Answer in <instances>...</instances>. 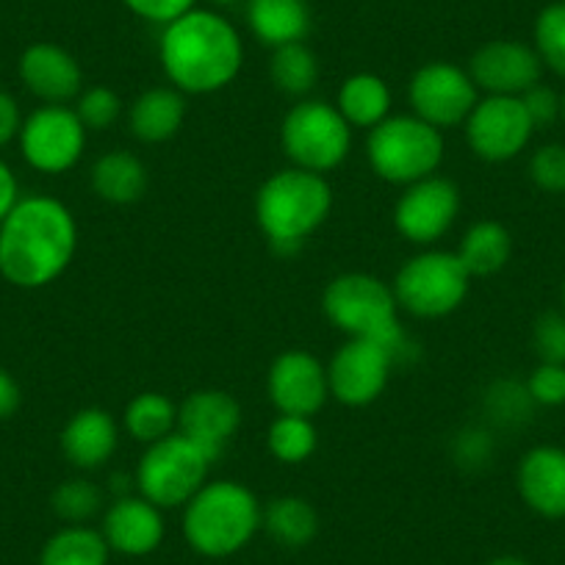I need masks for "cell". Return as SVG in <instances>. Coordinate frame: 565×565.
<instances>
[{"mask_svg":"<svg viewBox=\"0 0 565 565\" xmlns=\"http://www.w3.org/2000/svg\"><path fill=\"white\" fill-rule=\"evenodd\" d=\"M242 427V405L222 388L192 391L178 405V433L192 438L214 460L222 458L227 441Z\"/></svg>","mask_w":565,"mask_h":565,"instance_id":"e0dca14e","label":"cell"},{"mask_svg":"<svg viewBox=\"0 0 565 565\" xmlns=\"http://www.w3.org/2000/svg\"><path fill=\"white\" fill-rule=\"evenodd\" d=\"M159 62L170 86L178 92L194 97L214 95L227 89L242 73L244 42L231 20L194 7L164 25Z\"/></svg>","mask_w":565,"mask_h":565,"instance_id":"7a4b0ae2","label":"cell"},{"mask_svg":"<svg viewBox=\"0 0 565 565\" xmlns=\"http://www.w3.org/2000/svg\"><path fill=\"white\" fill-rule=\"evenodd\" d=\"M264 530L277 546L302 548L317 537L319 513L302 497H277L264 508Z\"/></svg>","mask_w":565,"mask_h":565,"instance_id":"4316f807","label":"cell"},{"mask_svg":"<svg viewBox=\"0 0 565 565\" xmlns=\"http://www.w3.org/2000/svg\"><path fill=\"white\" fill-rule=\"evenodd\" d=\"M183 122H186V95L175 86H153L130 103V134L145 145L170 141L183 128Z\"/></svg>","mask_w":565,"mask_h":565,"instance_id":"7402d4cb","label":"cell"},{"mask_svg":"<svg viewBox=\"0 0 565 565\" xmlns=\"http://www.w3.org/2000/svg\"><path fill=\"white\" fill-rule=\"evenodd\" d=\"M521 103H524L526 114H530L535 130L548 128L559 119V95L546 84H535L532 89H526L521 95Z\"/></svg>","mask_w":565,"mask_h":565,"instance_id":"60d3db41","label":"cell"},{"mask_svg":"<svg viewBox=\"0 0 565 565\" xmlns=\"http://www.w3.org/2000/svg\"><path fill=\"white\" fill-rule=\"evenodd\" d=\"M122 427L136 444L150 447V444L178 433V405L159 391L136 394L125 407Z\"/></svg>","mask_w":565,"mask_h":565,"instance_id":"f1b7e54d","label":"cell"},{"mask_svg":"<svg viewBox=\"0 0 565 565\" xmlns=\"http://www.w3.org/2000/svg\"><path fill=\"white\" fill-rule=\"evenodd\" d=\"M333 211V186L317 172L286 167L255 192V222L277 255H295Z\"/></svg>","mask_w":565,"mask_h":565,"instance_id":"277c9868","label":"cell"},{"mask_svg":"<svg viewBox=\"0 0 565 565\" xmlns=\"http://www.w3.org/2000/svg\"><path fill=\"white\" fill-rule=\"evenodd\" d=\"M396 363L372 339H347L328 363L330 396L347 407H366L383 396Z\"/></svg>","mask_w":565,"mask_h":565,"instance_id":"5bb4252c","label":"cell"},{"mask_svg":"<svg viewBox=\"0 0 565 565\" xmlns=\"http://www.w3.org/2000/svg\"><path fill=\"white\" fill-rule=\"evenodd\" d=\"M322 311L347 339H372L391 352L394 363L416 358L418 347L399 322V302L388 282L369 271H344L328 282Z\"/></svg>","mask_w":565,"mask_h":565,"instance_id":"3957f363","label":"cell"},{"mask_svg":"<svg viewBox=\"0 0 565 565\" xmlns=\"http://www.w3.org/2000/svg\"><path fill=\"white\" fill-rule=\"evenodd\" d=\"M269 78L277 92L289 97H308L319 84V58L306 42L282 45L271 51Z\"/></svg>","mask_w":565,"mask_h":565,"instance_id":"f546056e","label":"cell"},{"mask_svg":"<svg viewBox=\"0 0 565 565\" xmlns=\"http://www.w3.org/2000/svg\"><path fill=\"white\" fill-rule=\"evenodd\" d=\"M111 548L100 530L89 524H67L47 537L40 565H108Z\"/></svg>","mask_w":565,"mask_h":565,"instance_id":"83f0119b","label":"cell"},{"mask_svg":"<svg viewBox=\"0 0 565 565\" xmlns=\"http://www.w3.org/2000/svg\"><path fill=\"white\" fill-rule=\"evenodd\" d=\"M75 114L86 130H108L122 117V100L108 86H89L75 97Z\"/></svg>","mask_w":565,"mask_h":565,"instance_id":"e575fe53","label":"cell"},{"mask_svg":"<svg viewBox=\"0 0 565 565\" xmlns=\"http://www.w3.org/2000/svg\"><path fill=\"white\" fill-rule=\"evenodd\" d=\"M535 51L543 67L565 78V0H557L537 14Z\"/></svg>","mask_w":565,"mask_h":565,"instance_id":"836d02e7","label":"cell"},{"mask_svg":"<svg viewBox=\"0 0 565 565\" xmlns=\"http://www.w3.org/2000/svg\"><path fill=\"white\" fill-rule=\"evenodd\" d=\"M532 347L541 363H557L565 366V313L546 311L537 317L532 328Z\"/></svg>","mask_w":565,"mask_h":565,"instance_id":"8d00e7d4","label":"cell"},{"mask_svg":"<svg viewBox=\"0 0 565 565\" xmlns=\"http://www.w3.org/2000/svg\"><path fill=\"white\" fill-rule=\"evenodd\" d=\"M526 391L532 402L543 407H557L565 402V366L557 363H537L535 372L526 377Z\"/></svg>","mask_w":565,"mask_h":565,"instance_id":"f35d334b","label":"cell"},{"mask_svg":"<svg viewBox=\"0 0 565 565\" xmlns=\"http://www.w3.org/2000/svg\"><path fill=\"white\" fill-rule=\"evenodd\" d=\"M559 119H563V122H565V92H563V95H559Z\"/></svg>","mask_w":565,"mask_h":565,"instance_id":"bcb514c9","label":"cell"},{"mask_svg":"<svg viewBox=\"0 0 565 565\" xmlns=\"http://www.w3.org/2000/svg\"><path fill=\"white\" fill-rule=\"evenodd\" d=\"M463 130L477 159L504 164L524 153L535 134V125L521 97L482 95L463 122Z\"/></svg>","mask_w":565,"mask_h":565,"instance_id":"7c38bea8","label":"cell"},{"mask_svg":"<svg viewBox=\"0 0 565 565\" xmlns=\"http://www.w3.org/2000/svg\"><path fill=\"white\" fill-rule=\"evenodd\" d=\"M150 186V172L139 156L128 150L103 153L92 167V189L111 205H134L145 198Z\"/></svg>","mask_w":565,"mask_h":565,"instance_id":"cb8c5ba5","label":"cell"},{"mask_svg":"<svg viewBox=\"0 0 565 565\" xmlns=\"http://www.w3.org/2000/svg\"><path fill=\"white\" fill-rule=\"evenodd\" d=\"M89 130L73 106H40L23 119L20 153L31 170L42 175H64L84 159Z\"/></svg>","mask_w":565,"mask_h":565,"instance_id":"30bf717a","label":"cell"},{"mask_svg":"<svg viewBox=\"0 0 565 565\" xmlns=\"http://www.w3.org/2000/svg\"><path fill=\"white\" fill-rule=\"evenodd\" d=\"M488 565H532L524 557H515V554H502V557H493Z\"/></svg>","mask_w":565,"mask_h":565,"instance_id":"f6af8a7d","label":"cell"},{"mask_svg":"<svg viewBox=\"0 0 565 565\" xmlns=\"http://www.w3.org/2000/svg\"><path fill=\"white\" fill-rule=\"evenodd\" d=\"M260 526L264 508L238 480H209L183 504V537L203 557H233L249 546Z\"/></svg>","mask_w":565,"mask_h":565,"instance_id":"5b68a950","label":"cell"},{"mask_svg":"<svg viewBox=\"0 0 565 565\" xmlns=\"http://www.w3.org/2000/svg\"><path fill=\"white\" fill-rule=\"evenodd\" d=\"M23 405V391H20V383L12 377V372L0 366V422L12 418L14 413Z\"/></svg>","mask_w":565,"mask_h":565,"instance_id":"7bdbcfd3","label":"cell"},{"mask_svg":"<svg viewBox=\"0 0 565 565\" xmlns=\"http://www.w3.org/2000/svg\"><path fill=\"white\" fill-rule=\"evenodd\" d=\"M471 277H491L508 266L513 255V236L497 220H480L463 233L460 247L455 249Z\"/></svg>","mask_w":565,"mask_h":565,"instance_id":"484cf974","label":"cell"},{"mask_svg":"<svg viewBox=\"0 0 565 565\" xmlns=\"http://www.w3.org/2000/svg\"><path fill=\"white\" fill-rule=\"evenodd\" d=\"M122 3L136 14V18L148 20V23H156L164 29L172 20L192 12L198 0H122Z\"/></svg>","mask_w":565,"mask_h":565,"instance_id":"ab89813d","label":"cell"},{"mask_svg":"<svg viewBox=\"0 0 565 565\" xmlns=\"http://www.w3.org/2000/svg\"><path fill=\"white\" fill-rule=\"evenodd\" d=\"M282 153L291 167L328 175L339 170L352 150V128L335 103L302 97L286 111L280 122Z\"/></svg>","mask_w":565,"mask_h":565,"instance_id":"9c48e42d","label":"cell"},{"mask_svg":"<svg viewBox=\"0 0 565 565\" xmlns=\"http://www.w3.org/2000/svg\"><path fill=\"white\" fill-rule=\"evenodd\" d=\"M269 402L282 416H317L330 399L328 366L308 350H286L266 374Z\"/></svg>","mask_w":565,"mask_h":565,"instance_id":"9a60e30c","label":"cell"},{"mask_svg":"<svg viewBox=\"0 0 565 565\" xmlns=\"http://www.w3.org/2000/svg\"><path fill=\"white\" fill-rule=\"evenodd\" d=\"M530 178L541 192L565 194V145H541L530 159Z\"/></svg>","mask_w":565,"mask_h":565,"instance_id":"d590c367","label":"cell"},{"mask_svg":"<svg viewBox=\"0 0 565 565\" xmlns=\"http://www.w3.org/2000/svg\"><path fill=\"white\" fill-rule=\"evenodd\" d=\"M103 502H106V491L97 482L84 480V477L64 480L51 497L53 513L64 524H89L103 510Z\"/></svg>","mask_w":565,"mask_h":565,"instance_id":"1f68e13d","label":"cell"},{"mask_svg":"<svg viewBox=\"0 0 565 565\" xmlns=\"http://www.w3.org/2000/svg\"><path fill=\"white\" fill-rule=\"evenodd\" d=\"M18 200H20L18 175H14L12 167H9L7 161L0 159V222L7 220V214L18 205Z\"/></svg>","mask_w":565,"mask_h":565,"instance_id":"ee69618b","label":"cell"},{"mask_svg":"<svg viewBox=\"0 0 565 565\" xmlns=\"http://www.w3.org/2000/svg\"><path fill=\"white\" fill-rule=\"evenodd\" d=\"M20 81L42 106H67L84 92L78 58L53 42H34L20 56Z\"/></svg>","mask_w":565,"mask_h":565,"instance_id":"d6986e66","label":"cell"},{"mask_svg":"<svg viewBox=\"0 0 565 565\" xmlns=\"http://www.w3.org/2000/svg\"><path fill=\"white\" fill-rule=\"evenodd\" d=\"M62 452L75 469L97 471L114 458L119 447V424L103 407H81L64 424Z\"/></svg>","mask_w":565,"mask_h":565,"instance_id":"44dd1931","label":"cell"},{"mask_svg":"<svg viewBox=\"0 0 565 565\" xmlns=\"http://www.w3.org/2000/svg\"><path fill=\"white\" fill-rule=\"evenodd\" d=\"M563 306H565V280H563Z\"/></svg>","mask_w":565,"mask_h":565,"instance_id":"c3c4849f","label":"cell"},{"mask_svg":"<svg viewBox=\"0 0 565 565\" xmlns=\"http://www.w3.org/2000/svg\"><path fill=\"white\" fill-rule=\"evenodd\" d=\"M469 75L480 95L521 97L541 84L543 62L535 47L519 40H491L471 56Z\"/></svg>","mask_w":565,"mask_h":565,"instance_id":"2e32d148","label":"cell"},{"mask_svg":"<svg viewBox=\"0 0 565 565\" xmlns=\"http://www.w3.org/2000/svg\"><path fill=\"white\" fill-rule=\"evenodd\" d=\"M460 189L449 178L430 175L402 189L394 205V225L405 242L436 247L460 216Z\"/></svg>","mask_w":565,"mask_h":565,"instance_id":"4fadbf2b","label":"cell"},{"mask_svg":"<svg viewBox=\"0 0 565 565\" xmlns=\"http://www.w3.org/2000/svg\"><path fill=\"white\" fill-rule=\"evenodd\" d=\"M78 249V222L62 200L29 194L0 222V275L18 289L36 291L70 269Z\"/></svg>","mask_w":565,"mask_h":565,"instance_id":"6da1fadb","label":"cell"},{"mask_svg":"<svg viewBox=\"0 0 565 565\" xmlns=\"http://www.w3.org/2000/svg\"><path fill=\"white\" fill-rule=\"evenodd\" d=\"M103 537L108 548L125 557H148L164 541V510L141 493L111 499V504L103 513Z\"/></svg>","mask_w":565,"mask_h":565,"instance_id":"ac0fdd59","label":"cell"},{"mask_svg":"<svg viewBox=\"0 0 565 565\" xmlns=\"http://www.w3.org/2000/svg\"><path fill=\"white\" fill-rule=\"evenodd\" d=\"M477 100H480V89L471 81L469 70L452 62H427L413 73L407 84L411 114L438 130L463 125Z\"/></svg>","mask_w":565,"mask_h":565,"instance_id":"8fae6325","label":"cell"},{"mask_svg":"<svg viewBox=\"0 0 565 565\" xmlns=\"http://www.w3.org/2000/svg\"><path fill=\"white\" fill-rule=\"evenodd\" d=\"M444 156V130L433 128L416 114H391L366 136V159L372 172L380 181L402 189L438 175Z\"/></svg>","mask_w":565,"mask_h":565,"instance_id":"8992f818","label":"cell"},{"mask_svg":"<svg viewBox=\"0 0 565 565\" xmlns=\"http://www.w3.org/2000/svg\"><path fill=\"white\" fill-rule=\"evenodd\" d=\"M482 407H486V416L491 418L497 427H521L532 418L535 411V402H532L526 383L519 380H497L491 388L482 396Z\"/></svg>","mask_w":565,"mask_h":565,"instance_id":"d6a6232c","label":"cell"},{"mask_svg":"<svg viewBox=\"0 0 565 565\" xmlns=\"http://www.w3.org/2000/svg\"><path fill=\"white\" fill-rule=\"evenodd\" d=\"M266 447H269V455L277 463L300 466L317 452L319 433L311 418L277 413L275 422L269 424V433H266Z\"/></svg>","mask_w":565,"mask_h":565,"instance_id":"4dcf8cb0","label":"cell"},{"mask_svg":"<svg viewBox=\"0 0 565 565\" xmlns=\"http://www.w3.org/2000/svg\"><path fill=\"white\" fill-rule=\"evenodd\" d=\"M23 119L25 117L20 111V103L9 92L0 89V150L18 139L20 128H23Z\"/></svg>","mask_w":565,"mask_h":565,"instance_id":"b9f144b4","label":"cell"},{"mask_svg":"<svg viewBox=\"0 0 565 565\" xmlns=\"http://www.w3.org/2000/svg\"><path fill=\"white\" fill-rule=\"evenodd\" d=\"M247 23L255 40L277 51L282 45L306 42L311 12L306 0H249Z\"/></svg>","mask_w":565,"mask_h":565,"instance_id":"603a6c76","label":"cell"},{"mask_svg":"<svg viewBox=\"0 0 565 565\" xmlns=\"http://www.w3.org/2000/svg\"><path fill=\"white\" fill-rule=\"evenodd\" d=\"M493 452H497V444L486 427H466L452 441V460L460 469H486L493 460Z\"/></svg>","mask_w":565,"mask_h":565,"instance_id":"74e56055","label":"cell"},{"mask_svg":"<svg viewBox=\"0 0 565 565\" xmlns=\"http://www.w3.org/2000/svg\"><path fill=\"white\" fill-rule=\"evenodd\" d=\"M214 463L200 444L183 433H172L145 447L134 471L136 493L161 510L183 508L209 482Z\"/></svg>","mask_w":565,"mask_h":565,"instance_id":"ba28073f","label":"cell"},{"mask_svg":"<svg viewBox=\"0 0 565 565\" xmlns=\"http://www.w3.org/2000/svg\"><path fill=\"white\" fill-rule=\"evenodd\" d=\"M391 289L399 302V311L416 319H444L466 302L471 275L458 253L424 247L399 266Z\"/></svg>","mask_w":565,"mask_h":565,"instance_id":"52a82bcc","label":"cell"},{"mask_svg":"<svg viewBox=\"0 0 565 565\" xmlns=\"http://www.w3.org/2000/svg\"><path fill=\"white\" fill-rule=\"evenodd\" d=\"M515 486L530 510L543 519H565V449L535 447L519 460Z\"/></svg>","mask_w":565,"mask_h":565,"instance_id":"ffe728a7","label":"cell"},{"mask_svg":"<svg viewBox=\"0 0 565 565\" xmlns=\"http://www.w3.org/2000/svg\"><path fill=\"white\" fill-rule=\"evenodd\" d=\"M391 97L388 84L374 73H355L341 81L339 95H335V108L341 117L350 122V128H377L383 119L391 117Z\"/></svg>","mask_w":565,"mask_h":565,"instance_id":"d4e9b609","label":"cell"},{"mask_svg":"<svg viewBox=\"0 0 565 565\" xmlns=\"http://www.w3.org/2000/svg\"><path fill=\"white\" fill-rule=\"evenodd\" d=\"M211 3H216V7H231V3H236V0H211Z\"/></svg>","mask_w":565,"mask_h":565,"instance_id":"7dc6e473","label":"cell"}]
</instances>
